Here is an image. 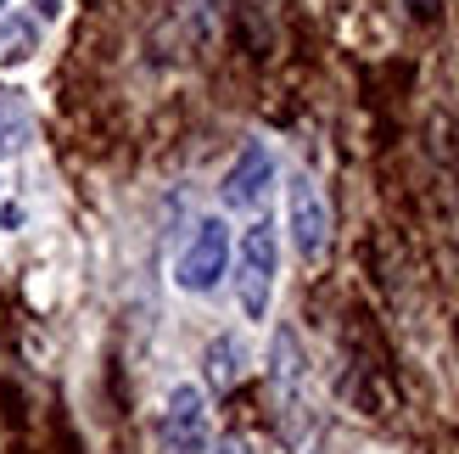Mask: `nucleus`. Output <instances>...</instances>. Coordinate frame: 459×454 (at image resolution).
Returning a JSON list of instances; mask_svg holds the SVG:
<instances>
[{"mask_svg": "<svg viewBox=\"0 0 459 454\" xmlns=\"http://www.w3.org/2000/svg\"><path fill=\"white\" fill-rule=\"evenodd\" d=\"M269 381H274V410H281V432L286 443L308 438V365L291 331H274V354H269Z\"/></svg>", "mask_w": 459, "mask_h": 454, "instance_id": "nucleus-1", "label": "nucleus"}, {"mask_svg": "<svg viewBox=\"0 0 459 454\" xmlns=\"http://www.w3.org/2000/svg\"><path fill=\"white\" fill-rule=\"evenodd\" d=\"M274 269H281V241H274V224H252L241 236V253H236V298L247 320H264L269 298H274Z\"/></svg>", "mask_w": 459, "mask_h": 454, "instance_id": "nucleus-2", "label": "nucleus"}, {"mask_svg": "<svg viewBox=\"0 0 459 454\" xmlns=\"http://www.w3.org/2000/svg\"><path fill=\"white\" fill-rule=\"evenodd\" d=\"M213 449V421H208V393L179 381L163 398L157 415V454H208Z\"/></svg>", "mask_w": 459, "mask_h": 454, "instance_id": "nucleus-3", "label": "nucleus"}, {"mask_svg": "<svg viewBox=\"0 0 459 454\" xmlns=\"http://www.w3.org/2000/svg\"><path fill=\"white\" fill-rule=\"evenodd\" d=\"M224 269H230V231H224V219H202L186 241V253H179V264H174V281L191 298H208L224 281Z\"/></svg>", "mask_w": 459, "mask_h": 454, "instance_id": "nucleus-4", "label": "nucleus"}, {"mask_svg": "<svg viewBox=\"0 0 459 454\" xmlns=\"http://www.w3.org/2000/svg\"><path fill=\"white\" fill-rule=\"evenodd\" d=\"M286 224H291V247H297L308 264L325 258L331 208H325V191L314 186V174H291V186H286Z\"/></svg>", "mask_w": 459, "mask_h": 454, "instance_id": "nucleus-5", "label": "nucleus"}, {"mask_svg": "<svg viewBox=\"0 0 459 454\" xmlns=\"http://www.w3.org/2000/svg\"><path fill=\"white\" fill-rule=\"evenodd\" d=\"M269 186H274V152H269L264 141H247V146H241V157L230 163V174H224L219 196H224V208L252 214V208H264Z\"/></svg>", "mask_w": 459, "mask_h": 454, "instance_id": "nucleus-6", "label": "nucleus"}, {"mask_svg": "<svg viewBox=\"0 0 459 454\" xmlns=\"http://www.w3.org/2000/svg\"><path fill=\"white\" fill-rule=\"evenodd\" d=\"M29 107H22V96H0V157H17L22 146H29Z\"/></svg>", "mask_w": 459, "mask_h": 454, "instance_id": "nucleus-7", "label": "nucleus"}, {"mask_svg": "<svg viewBox=\"0 0 459 454\" xmlns=\"http://www.w3.org/2000/svg\"><path fill=\"white\" fill-rule=\"evenodd\" d=\"M236 359H241V348H236V336H219V343L208 348V381L213 388H230V381H236Z\"/></svg>", "mask_w": 459, "mask_h": 454, "instance_id": "nucleus-8", "label": "nucleus"}, {"mask_svg": "<svg viewBox=\"0 0 459 454\" xmlns=\"http://www.w3.org/2000/svg\"><path fill=\"white\" fill-rule=\"evenodd\" d=\"M34 51V22H12V29H6V51H0V62H22V57H29Z\"/></svg>", "mask_w": 459, "mask_h": 454, "instance_id": "nucleus-9", "label": "nucleus"}, {"mask_svg": "<svg viewBox=\"0 0 459 454\" xmlns=\"http://www.w3.org/2000/svg\"><path fill=\"white\" fill-rule=\"evenodd\" d=\"M219 454H247V443L241 438H219Z\"/></svg>", "mask_w": 459, "mask_h": 454, "instance_id": "nucleus-10", "label": "nucleus"}, {"mask_svg": "<svg viewBox=\"0 0 459 454\" xmlns=\"http://www.w3.org/2000/svg\"><path fill=\"white\" fill-rule=\"evenodd\" d=\"M409 6H415V12H431V6H437V0H409Z\"/></svg>", "mask_w": 459, "mask_h": 454, "instance_id": "nucleus-11", "label": "nucleus"}, {"mask_svg": "<svg viewBox=\"0 0 459 454\" xmlns=\"http://www.w3.org/2000/svg\"><path fill=\"white\" fill-rule=\"evenodd\" d=\"M0 6H6V0H0Z\"/></svg>", "mask_w": 459, "mask_h": 454, "instance_id": "nucleus-12", "label": "nucleus"}]
</instances>
